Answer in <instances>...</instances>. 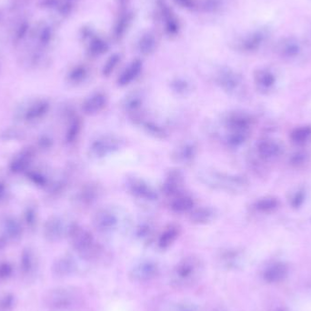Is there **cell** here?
I'll use <instances>...</instances> for the list:
<instances>
[{"label": "cell", "mask_w": 311, "mask_h": 311, "mask_svg": "<svg viewBox=\"0 0 311 311\" xmlns=\"http://www.w3.org/2000/svg\"><path fill=\"white\" fill-rule=\"evenodd\" d=\"M197 178L200 183L213 190L232 194L244 193L249 186L248 179L243 176L223 172L213 167L200 169Z\"/></svg>", "instance_id": "1"}, {"label": "cell", "mask_w": 311, "mask_h": 311, "mask_svg": "<svg viewBox=\"0 0 311 311\" xmlns=\"http://www.w3.org/2000/svg\"><path fill=\"white\" fill-rule=\"evenodd\" d=\"M204 271L203 261L196 256H187L179 260L170 274V284L183 290L196 284Z\"/></svg>", "instance_id": "2"}, {"label": "cell", "mask_w": 311, "mask_h": 311, "mask_svg": "<svg viewBox=\"0 0 311 311\" xmlns=\"http://www.w3.org/2000/svg\"><path fill=\"white\" fill-rule=\"evenodd\" d=\"M68 237L74 249L79 253L81 258L91 261L101 256V247L96 242L92 234L82 226L79 224L70 226L68 228Z\"/></svg>", "instance_id": "3"}, {"label": "cell", "mask_w": 311, "mask_h": 311, "mask_svg": "<svg viewBox=\"0 0 311 311\" xmlns=\"http://www.w3.org/2000/svg\"><path fill=\"white\" fill-rule=\"evenodd\" d=\"M124 141L115 135H102L94 139L88 147L89 156L94 159H103L119 151Z\"/></svg>", "instance_id": "4"}, {"label": "cell", "mask_w": 311, "mask_h": 311, "mask_svg": "<svg viewBox=\"0 0 311 311\" xmlns=\"http://www.w3.org/2000/svg\"><path fill=\"white\" fill-rule=\"evenodd\" d=\"M215 81L219 88L232 97H242L245 94V84L242 77L231 68H222L216 75Z\"/></svg>", "instance_id": "5"}, {"label": "cell", "mask_w": 311, "mask_h": 311, "mask_svg": "<svg viewBox=\"0 0 311 311\" xmlns=\"http://www.w3.org/2000/svg\"><path fill=\"white\" fill-rule=\"evenodd\" d=\"M121 214L118 208L104 207L95 212L93 217L94 228L100 234H111L119 228Z\"/></svg>", "instance_id": "6"}, {"label": "cell", "mask_w": 311, "mask_h": 311, "mask_svg": "<svg viewBox=\"0 0 311 311\" xmlns=\"http://www.w3.org/2000/svg\"><path fill=\"white\" fill-rule=\"evenodd\" d=\"M126 190L133 198L147 203L159 200V192L146 180L142 178L131 176L126 179Z\"/></svg>", "instance_id": "7"}, {"label": "cell", "mask_w": 311, "mask_h": 311, "mask_svg": "<svg viewBox=\"0 0 311 311\" xmlns=\"http://www.w3.org/2000/svg\"><path fill=\"white\" fill-rule=\"evenodd\" d=\"M79 299L78 293L68 288H56L47 292L45 303L55 310H65L73 307Z\"/></svg>", "instance_id": "8"}, {"label": "cell", "mask_w": 311, "mask_h": 311, "mask_svg": "<svg viewBox=\"0 0 311 311\" xmlns=\"http://www.w3.org/2000/svg\"><path fill=\"white\" fill-rule=\"evenodd\" d=\"M160 272L159 263L152 259H144L133 266L128 278L133 282L144 283L157 278Z\"/></svg>", "instance_id": "9"}, {"label": "cell", "mask_w": 311, "mask_h": 311, "mask_svg": "<svg viewBox=\"0 0 311 311\" xmlns=\"http://www.w3.org/2000/svg\"><path fill=\"white\" fill-rule=\"evenodd\" d=\"M222 123L228 131L249 132L253 119L249 114L243 111H229L224 115Z\"/></svg>", "instance_id": "10"}, {"label": "cell", "mask_w": 311, "mask_h": 311, "mask_svg": "<svg viewBox=\"0 0 311 311\" xmlns=\"http://www.w3.org/2000/svg\"><path fill=\"white\" fill-rule=\"evenodd\" d=\"M185 185V178L179 169H171L166 175L161 187V191L166 197L173 199L174 197L183 193Z\"/></svg>", "instance_id": "11"}, {"label": "cell", "mask_w": 311, "mask_h": 311, "mask_svg": "<svg viewBox=\"0 0 311 311\" xmlns=\"http://www.w3.org/2000/svg\"><path fill=\"white\" fill-rule=\"evenodd\" d=\"M199 153V146L194 141H184L173 149L171 159L179 165L191 164Z\"/></svg>", "instance_id": "12"}, {"label": "cell", "mask_w": 311, "mask_h": 311, "mask_svg": "<svg viewBox=\"0 0 311 311\" xmlns=\"http://www.w3.org/2000/svg\"><path fill=\"white\" fill-rule=\"evenodd\" d=\"M144 105V95L140 91L128 93L122 100L121 107L124 112L134 119L140 118V112Z\"/></svg>", "instance_id": "13"}, {"label": "cell", "mask_w": 311, "mask_h": 311, "mask_svg": "<svg viewBox=\"0 0 311 311\" xmlns=\"http://www.w3.org/2000/svg\"><path fill=\"white\" fill-rule=\"evenodd\" d=\"M102 194L101 186L96 182H89L80 189L77 194V202L81 207H90L95 204Z\"/></svg>", "instance_id": "14"}, {"label": "cell", "mask_w": 311, "mask_h": 311, "mask_svg": "<svg viewBox=\"0 0 311 311\" xmlns=\"http://www.w3.org/2000/svg\"><path fill=\"white\" fill-rule=\"evenodd\" d=\"M107 96L102 91L93 93L82 104V111L87 116H96L105 109Z\"/></svg>", "instance_id": "15"}, {"label": "cell", "mask_w": 311, "mask_h": 311, "mask_svg": "<svg viewBox=\"0 0 311 311\" xmlns=\"http://www.w3.org/2000/svg\"><path fill=\"white\" fill-rule=\"evenodd\" d=\"M277 52L284 60H296L302 52V46L297 39L286 38L278 42Z\"/></svg>", "instance_id": "16"}, {"label": "cell", "mask_w": 311, "mask_h": 311, "mask_svg": "<svg viewBox=\"0 0 311 311\" xmlns=\"http://www.w3.org/2000/svg\"><path fill=\"white\" fill-rule=\"evenodd\" d=\"M217 217V209L208 206L195 207L192 211L189 212V220L195 225H208L215 221Z\"/></svg>", "instance_id": "17"}, {"label": "cell", "mask_w": 311, "mask_h": 311, "mask_svg": "<svg viewBox=\"0 0 311 311\" xmlns=\"http://www.w3.org/2000/svg\"><path fill=\"white\" fill-rule=\"evenodd\" d=\"M257 153L260 159L265 161H271L278 159L282 153V147L272 139H261L257 144Z\"/></svg>", "instance_id": "18"}, {"label": "cell", "mask_w": 311, "mask_h": 311, "mask_svg": "<svg viewBox=\"0 0 311 311\" xmlns=\"http://www.w3.org/2000/svg\"><path fill=\"white\" fill-rule=\"evenodd\" d=\"M267 39V33L263 30H257L249 34L240 40L238 43V48L247 53L255 52L259 49Z\"/></svg>", "instance_id": "19"}, {"label": "cell", "mask_w": 311, "mask_h": 311, "mask_svg": "<svg viewBox=\"0 0 311 311\" xmlns=\"http://www.w3.org/2000/svg\"><path fill=\"white\" fill-rule=\"evenodd\" d=\"M143 68V63L140 60H133L132 62L126 66V68L119 75L117 85L119 87L128 86L133 81L138 79Z\"/></svg>", "instance_id": "20"}, {"label": "cell", "mask_w": 311, "mask_h": 311, "mask_svg": "<svg viewBox=\"0 0 311 311\" xmlns=\"http://www.w3.org/2000/svg\"><path fill=\"white\" fill-rule=\"evenodd\" d=\"M195 199L190 195L181 193L171 199L169 207L170 210L177 214H185L192 211L195 208Z\"/></svg>", "instance_id": "21"}, {"label": "cell", "mask_w": 311, "mask_h": 311, "mask_svg": "<svg viewBox=\"0 0 311 311\" xmlns=\"http://www.w3.org/2000/svg\"><path fill=\"white\" fill-rule=\"evenodd\" d=\"M77 263L70 257H62L59 258L52 267V272L58 278H66L73 275L77 271Z\"/></svg>", "instance_id": "22"}, {"label": "cell", "mask_w": 311, "mask_h": 311, "mask_svg": "<svg viewBox=\"0 0 311 311\" xmlns=\"http://www.w3.org/2000/svg\"><path fill=\"white\" fill-rule=\"evenodd\" d=\"M254 82L259 91L269 92L276 83V77L270 69L260 68L254 73Z\"/></svg>", "instance_id": "23"}, {"label": "cell", "mask_w": 311, "mask_h": 311, "mask_svg": "<svg viewBox=\"0 0 311 311\" xmlns=\"http://www.w3.org/2000/svg\"><path fill=\"white\" fill-rule=\"evenodd\" d=\"M179 233L180 228L176 224H170L166 227L158 238V247L159 249L166 250L170 248L179 238Z\"/></svg>", "instance_id": "24"}, {"label": "cell", "mask_w": 311, "mask_h": 311, "mask_svg": "<svg viewBox=\"0 0 311 311\" xmlns=\"http://www.w3.org/2000/svg\"><path fill=\"white\" fill-rule=\"evenodd\" d=\"M139 123L144 130V132L147 134L148 136L152 137L153 139H159V140H164L167 139L168 133L166 129V127L161 126L159 123L152 121V120H145V119H140Z\"/></svg>", "instance_id": "25"}, {"label": "cell", "mask_w": 311, "mask_h": 311, "mask_svg": "<svg viewBox=\"0 0 311 311\" xmlns=\"http://www.w3.org/2000/svg\"><path fill=\"white\" fill-rule=\"evenodd\" d=\"M288 267L284 263H274L269 266L264 271L263 277L269 283H278L288 276Z\"/></svg>", "instance_id": "26"}, {"label": "cell", "mask_w": 311, "mask_h": 311, "mask_svg": "<svg viewBox=\"0 0 311 311\" xmlns=\"http://www.w3.org/2000/svg\"><path fill=\"white\" fill-rule=\"evenodd\" d=\"M160 8H161L162 17L164 19V22H165V28L166 33L168 34V35H171V36H175L176 34H178V32H179V20H177V18L175 17V15L171 11V9L167 6H166L164 3L161 4Z\"/></svg>", "instance_id": "27"}, {"label": "cell", "mask_w": 311, "mask_h": 311, "mask_svg": "<svg viewBox=\"0 0 311 311\" xmlns=\"http://www.w3.org/2000/svg\"><path fill=\"white\" fill-rule=\"evenodd\" d=\"M155 226L150 219H141L134 228L135 237L141 241H147L152 238Z\"/></svg>", "instance_id": "28"}, {"label": "cell", "mask_w": 311, "mask_h": 311, "mask_svg": "<svg viewBox=\"0 0 311 311\" xmlns=\"http://www.w3.org/2000/svg\"><path fill=\"white\" fill-rule=\"evenodd\" d=\"M66 228L64 223L60 219H54L49 222V225L46 228V235L49 240L57 241L65 235Z\"/></svg>", "instance_id": "29"}, {"label": "cell", "mask_w": 311, "mask_h": 311, "mask_svg": "<svg viewBox=\"0 0 311 311\" xmlns=\"http://www.w3.org/2000/svg\"><path fill=\"white\" fill-rule=\"evenodd\" d=\"M170 89L179 97H187L192 92V85L183 78H176L170 82Z\"/></svg>", "instance_id": "30"}, {"label": "cell", "mask_w": 311, "mask_h": 311, "mask_svg": "<svg viewBox=\"0 0 311 311\" xmlns=\"http://www.w3.org/2000/svg\"><path fill=\"white\" fill-rule=\"evenodd\" d=\"M139 52L142 55L148 56L155 52L157 48V40L152 33H146L143 35L138 44Z\"/></svg>", "instance_id": "31"}, {"label": "cell", "mask_w": 311, "mask_h": 311, "mask_svg": "<svg viewBox=\"0 0 311 311\" xmlns=\"http://www.w3.org/2000/svg\"><path fill=\"white\" fill-rule=\"evenodd\" d=\"M249 136V132L245 131H228L225 136L226 144L232 148L238 147L245 143Z\"/></svg>", "instance_id": "32"}, {"label": "cell", "mask_w": 311, "mask_h": 311, "mask_svg": "<svg viewBox=\"0 0 311 311\" xmlns=\"http://www.w3.org/2000/svg\"><path fill=\"white\" fill-rule=\"evenodd\" d=\"M278 205L279 202L278 199L271 197H267L255 201L253 204V208L259 213H270L275 210Z\"/></svg>", "instance_id": "33"}, {"label": "cell", "mask_w": 311, "mask_h": 311, "mask_svg": "<svg viewBox=\"0 0 311 311\" xmlns=\"http://www.w3.org/2000/svg\"><path fill=\"white\" fill-rule=\"evenodd\" d=\"M107 50H108L107 43L100 37H94L92 40H90L89 46H88V52L92 57L101 56L106 53Z\"/></svg>", "instance_id": "34"}, {"label": "cell", "mask_w": 311, "mask_h": 311, "mask_svg": "<svg viewBox=\"0 0 311 311\" xmlns=\"http://www.w3.org/2000/svg\"><path fill=\"white\" fill-rule=\"evenodd\" d=\"M131 20H132V16L129 13L123 14L119 18L114 29V36L117 40H120L124 36V34L131 22Z\"/></svg>", "instance_id": "35"}, {"label": "cell", "mask_w": 311, "mask_h": 311, "mask_svg": "<svg viewBox=\"0 0 311 311\" xmlns=\"http://www.w3.org/2000/svg\"><path fill=\"white\" fill-rule=\"evenodd\" d=\"M311 136V126H299L292 131L290 139L296 144H303Z\"/></svg>", "instance_id": "36"}, {"label": "cell", "mask_w": 311, "mask_h": 311, "mask_svg": "<svg viewBox=\"0 0 311 311\" xmlns=\"http://www.w3.org/2000/svg\"><path fill=\"white\" fill-rule=\"evenodd\" d=\"M88 76V70L86 66L83 65L75 66L69 73V80L74 84H80L84 82Z\"/></svg>", "instance_id": "37"}, {"label": "cell", "mask_w": 311, "mask_h": 311, "mask_svg": "<svg viewBox=\"0 0 311 311\" xmlns=\"http://www.w3.org/2000/svg\"><path fill=\"white\" fill-rule=\"evenodd\" d=\"M121 60V56L119 54H113L109 59L106 60V63L104 64V66L102 68V74L104 77H109L113 71L116 69Z\"/></svg>", "instance_id": "38"}, {"label": "cell", "mask_w": 311, "mask_h": 311, "mask_svg": "<svg viewBox=\"0 0 311 311\" xmlns=\"http://www.w3.org/2000/svg\"><path fill=\"white\" fill-rule=\"evenodd\" d=\"M34 268V259L32 254L30 251H25L22 255L21 258V270L23 272V274L25 275H29Z\"/></svg>", "instance_id": "39"}, {"label": "cell", "mask_w": 311, "mask_h": 311, "mask_svg": "<svg viewBox=\"0 0 311 311\" xmlns=\"http://www.w3.org/2000/svg\"><path fill=\"white\" fill-rule=\"evenodd\" d=\"M81 130V121L79 119H74L66 133V141L68 143L74 142Z\"/></svg>", "instance_id": "40"}, {"label": "cell", "mask_w": 311, "mask_h": 311, "mask_svg": "<svg viewBox=\"0 0 311 311\" xmlns=\"http://www.w3.org/2000/svg\"><path fill=\"white\" fill-rule=\"evenodd\" d=\"M220 3L219 0H205L204 4H203V8L206 11L208 12H213L216 11L217 9H219Z\"/></svg>", "instance_id": "41"}, {"label": "cell", "mask_w": 311, "mask_h": 311, "mask_svg": "<svg viewBox=\"0 0 311 311\" xmlns=\"http://www.w3.org/2000/svg\"><path fill=\"white\" fill-rule=\"evenodd\" d=\"M12 268L7 263H3L0 265V278H7L11 275Z\"/></svg>", "instance_id": "42"}, {"label": "cell", "mask_w": 311, "mask_h": 311, "mask_svg": "<svg viewBox=\"0 0 311 311\" xmlns=\"http://www.w3.org/2000/svg\"><path fill=\"white\" fill-rule=\"evenodd\" d=\"M177 5L179 7H183L186 9H192L195 7L194 0H174Z\"/></svg>", "instance_id": "43"}, {"label": "cell", "mask_w": 311, "mask_h": 311, "mask_svg": "<svg viewBox=\"0 0 311 311\" xmlns=\"http://www.w3.org/2000/svg\"><path fill=\"white\" fill-rule=\"evenodd\" d=\"M303 199H304V196L302 193L298 192L291 199V205L295 207H299L301 205V203L303 202Z\"/></svg>", "instance_id": "44"}, {"label": "cell", "mask_w": 311, "mask_h": 311, "mask_svg": "<svg viewBox=\"0 0 311 311\" xmlns=\"http://www.w3.org/2000/svg\"><path fill=\"white\" fill-rule=\"evenodd\" d=\"M177 311H197L191 306L188 305H182L178 308Z\"/></svg>", "instance_id": "45"}, {"label": "cell", "mask_w": 311, "mask_h": 311, "mask_svg": "<svg viewBox=\"0 0 311 311\" xmlns=\"http://www.w3.org/2000/svg\"><path fill=\"white\" fill-rule=\"evenodd\" d=\"M119 2H120L121 4H123V3H125V2H126V0H119Z\"/></svg>", "instance_id": "46"}]
</instances>
